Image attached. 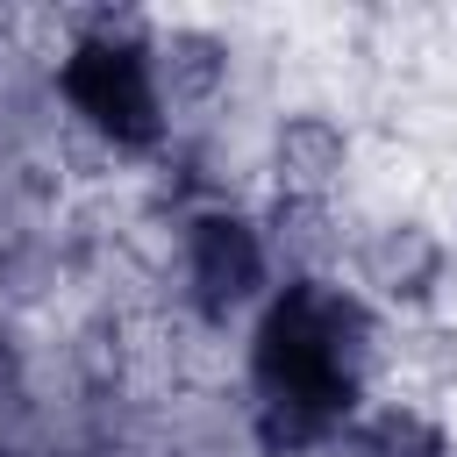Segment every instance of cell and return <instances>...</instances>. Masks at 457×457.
Wrapping results in <instances>:
<instances>
[{"label": "cell", "mask_w": 457, "mask_h": 457, "mask_svg": "<svg viewBox=\"0 0 457 457\" xmlns=\"http://www.w3.org/2000/svg\"><path fill=\"white\" fill-rule=\"evenodd\" d=\"M378 321L336 271H286L250 321V393L264 450H314L371 400Z\"/></svg>", "instance_id": "cell-1"}, {"label": "cell", "mask_w": 457, "mask_h": 457, "mask_svg": "<svg viewBox=\"0 0 457 457\" xmlns=\"http://www.w3.org/2000/svg\"><path fill=\"white\" fill-rule=\"evenodd\" d=\"M150 36L157 29L143 14L100 7V14H71V43L57 57V100L71 107V121L129 157H150L171 136V100L157 86Z\"/></svg>", "instance_id": "cell-2"}, {"label": "cell", "mask_w": 457, "mask_h": 457, "mask_svg": "<svg viewBox=\"0 0 457 457\" xmlns=\"http://www.w3.org/2000/svg\"><path fill=\"white\" fill-rule=\"evenodd\" d=\"M179 278H186V307L200 321H236V314H257L271 293H278V250H271V228L228 200H207L186 214L179 228Z\"/></svg>", "instance_id": "cell-3"}, {"label": "cell", "mask_w": 457, "mask_h": 457, "mask_svg": "<svg viewBox=\"0 0 457 457\" xmlns=\"http://www.w3.org/2000/svg\"><path fill=\"white\" fill-rule=\"evenodd\" d=\"M357 286H364V300H378L393 314L436 307L450 286V236L421 214H386L357 243Z\"/></svg>", "instance_id": "cell-4"}, {"label": "cell", "mask_w": 457, "mask_h": 457, "mask_svg": "<svg viewBox=\"0 0 457 457\" xmlns=\"http://www.w3.org/2000/svg\"><path fill=\"white\" fill-rule=\"evenodd\" d=\"M264 164H271L278 207H328L350 179V129L328 107H293L271 121Z\"/></svg>", "instance_id": "cell-5"}, {"label": "cell", "mask_w": 457, "mask_h": 457, "mask_svg": "<svg viewBox=\"0 0 457 457\" xmlns=\"http://www.w3.org/2000/svg\"><path fill=\"white\" fill-rule=\"evenodd\" d=\"M150 57H157V86H164L171 107L214 100V93L228 86V64H236L228 36L207 29V21H171V29H157V36H150Z\"/></svg>", "instance_id": "cell-6"}, {"label": "cell", "mask_w": 457, "mask_h": 457, "mask_svg": "<svg viewBox=\"0 0 457 457\" xmlns=\"http://www.w3.org/2000/svg\"><path fill=\"white\" fill-rule=\"evenodd\" d=\"M357 443H364V457H457L450 450V436H443V421L436 414H421V407H378L364 428H357Z\"/></svg>", "instance_id": "cell-7"}, {"label": "cell", "mask_w": 457, "mask_h": 457, "mask_svg": "<svg viewBox=\"0 0 457 457\" xmlns=\"http://www.w3.org/2000/svg\"><path fill=\"white\" fill-rule=\"evenodd\" d=\"M21 393H29V357H21V343L0 328V414L21 407Z\"/></svg>", "instance_id": "cell-8"}]
</instances>
